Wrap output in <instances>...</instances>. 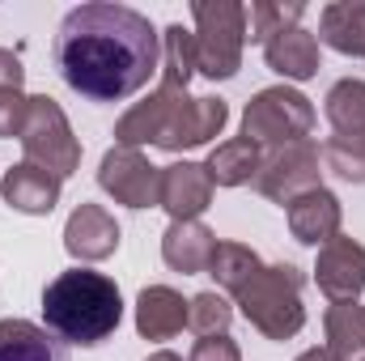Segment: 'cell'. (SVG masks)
Instances as JSON below:
<instances>
[{
	"label": "cell",
	"instance_id": "obj_31",
	"mask_svg": "<svg viewBox=\"0 0 365 361\" xmlns=\"http://www.w3.org/2000/svg\"><path fill=\"white\" fill-rule=\"evenodd\" d=\"M297 361H340V357H336L331 349H310V353H302Z\"/></svg>",
	"mask_w": 365,
	"mask_h": 361
},
{
	"label": "cell",
	"instance_id": "obj_18",
	"mask_svg": "<svg viewBox=\"0 0 365 361\" xmlns=\"http://www.w3.org/2000/svg\"><path fill=\"white\" fill-rule=\"evenodd\" d=\"M0 191H4V200L17 213H51L56 200H60V179L47 175V171H38V166H30V162H21V166H13L4 175Z\"/></svg>",
	"mask_w": 365,
	"mask_h": 361
},
{
	"label": "cell",
	"instance_id": "obj_26",
	"mask_svg": "<svg viewBox=\"0 0 365 361\" xmlns=\"http://www.w3.org/2000/svg\"><path fill=\"white\" fill-rule=\"evenodd\" d=\"M230 319H234V310H230V302H225L221 293H195V298L187 302V327H191L200 340H204V336H225Z\"/></svg>",
	"mask_w": 365,
	"mask_h": 361
},
{
	"label": "cell",
	"instance_id": "obj_4",
	"mask_svg": "<svg viewBox=\"0 0 365 361\" xmlns=\"http://www.w3.org/2000/svg\"><path fill=\"white\" fill-rule=\"evenodd\" d=\"M234 298H238L242 315L251 319V327H259L268 340H289L306 323V310H302V272L293 268V264L259 268Z\"/></svg>",
	"mask_w": 365,
	"mask_h": 361
},
{
	"label": "cell",
	"instance_id": "obj_6",
	"mask_svg": "<svg viewBox=\"0 0 365 361\" xmlns=\"http://www.w3.org/2000/svg\"><path fill=\"white\" fill-rule=\"evenodd\" d=\"M21 149H26V162L56 175V179H68L81 162V145L60 111L56 98H30V111H26V128H21Z\"/></svg>",
	"mask_w": 365,
	"mask_h": 361
},
{
	"label": "cell",
	"instance_id": "obj_7",
	"mask_svg": "<svg viewBox=\"0 0 365 361\" xmlns=\"http://www.w3.org/2000/svg\"><path fill=\"white\" fill-rule=\"evenodd\" d=\"M314 128V106L310 98L289 86H272V90H259L255 102L247 106L242 115V136L251 145H297L306 141Z\"/></svg>",
	"mask_w": 365,
	"mask_h": 361
},
{
	"label": "cell",
	"instance_id": "obj_33",
	"mask_svg": "<svg viewBox=\"0 0 365 361\" xmlns=\"http://www.w3.org/2000/svg\"><path fill=\"white\" fill-rule=\"evenodd\" d=\"M361 141H365V136H361Z\"/></svg>",
	"mask_w": 365,
	"mask_h": 361
},
{
	"label": "cell",
	"instance_id": "obj_29",
	"mask_svg": "<svg viewBox=\"0 0 365 361\" xmlns=\"http://www.w3.org/2000/svg\"><path fill=\"white\" fill-rule=\"evenodd\" d=\"M191 361H242V353H238V345L230 336H204L191 349Z\"/></svg>",
	"mask_w": 365,
	"mask_h": 361
},
{
	"label": "cell",
	"instance_id": "obj_8",
	"mask_svg": "<svg viewBox=\"0 0 365 361\" xmlns=\"http://www.w3.org/2000/svg\"><path fill=\"white\" fill-rule=\"evenodd\" d=\"M255 187L264 195H272L280 204L306 195L319 187V149L310 141H297V145H284L276 149L268 162H259V175H255Z\"/></svg>",
	"mask_w": 365,
	"mask_h": 361
},
{
	"label": "cell",
	"instance_id": "obj_2",
	"mask_svg": "<svg viewBox=\"0 0 365 361\" xmlns=\"http://www.w3.org/2000/svg\"><path fill=\"white\" fill-rule=\"evenodd\" d=\"M119 319H123V298L106 272L68 268L43 289V323L64 345L93 349L119 327Z\"/></svg>",
	"mask_w": 365,
	"mask_h": 361
},
{
	"label": "cell",
	"instance_id": "obj_5",
	"mask_svg": "<svg viewBox=\"0 0 365 361\" xmlns=\"http://www.w3.org/2000/svg\"><path fill=\"white\" fill-rule=\"evenodd\" d=\"M195 68L212 81H225L242 64V43H247V9L234 0H195Z\"/></svg>",
	"mask_w": 365,
	"mask_h": 361
},
{
	"label": "cell",
	"instance_id": "obj_9",
	"mask_svg": "<svg viewBox=\"0 0 365 361\" xmlns=\"http://www.w3.org/2000/svg\"><path fill=\"white\" fill-rule=\"evenodd\" d=\"M98 183L102 191H110L119 204L128 208H149L158 204V191H162V171L149 166L136 149H110L102 158V171H98Z\"/></svg>",
	"mask_w": 365,
	"mask_h": 361
},
{
	"label": "cell",
	"instance_id": "obj_30",
	"mask_svg": "<svg viewBox=\"0 0 365 361\" xmlns=\"http://www.w3.org/2000/svg\"><path fill=\"white\" fill-rule=\"evenodd\" d=\"M0 90H21V60L0 47Z\"/></svg>",
	"mask_w": 365,
	"mask_h": 361
},
{
	"label": "cell",
	"instance_id": "obj_27",
	"mask_svg": "<svg viewBox=\"0 0 365 361\" xmlns=\"http://www.w3.org/2000/svg\"><path fill=\"white\" fill-rule=\"evenodd\" d=\"M327 166L349 183H365V141L361 136H331L323 149Z\"/></svg>",
	"mask_w": 365,
	"mask_h": 361
},
{
	"label": "cell",
	"instance_id": "obj_3",
	"mask_svg": "<svg viewBox=\"0 0 365 361\" xmlns=\"http://www.w3.org/2000/svg\"><path fill=\"white\" fill-rule=\"evenodd\" d=\"M230 119V106L221 98H187V93L162 90L132 106L115 136L123 149H136V145H162V149H191V145H204L212 141Z\"/></svg>",
	"mask_w": 365,
	"mask_h": 361
},
{
	"label": "cell",
	"instance_id": "obj_21",
	"mask_svg": "<svg viewBox=\"0 0 365 361\" xmlns=\"http://www.w3.org/2000/svg\"><path fill=\"white\" fill-rule=\"evenodd\" d=\"M327 349L336 353L340 361H365V306L357 302H331L327 310Z\"/></svg>",
	"mask_w": 365,
	"mask_h": 361
},
{
	"label": "cell",
	"instance_id": "obj_15",
	"mask_svg": "<svg viewBox=\"0 0 365 361\" xmlns=\"http://www.w3.org/2000/svg\"><path fill=\"white\" fill-rule=\"evenodd\" d=\"M0 361H68V349L47 327L26 319H0Z\"/></svg>",
	"mask_w": 365,
	"mask_h": 361
},
{
	"label": "cell",
	"instance_id": "obj_17",
	"mask_svg": "<svg viewBox=\"0 0 365 361\" xmlns=\"http://www.w3.org/2000/svg\"><path fill=\"white\" fill-rule=\"evenodd\" d=\"M217 251V238L200 221H175L162 238V260L175 272H208V260Z\"/></svg>",
	"mask_w": 365,
	"mask_h": 361
},
{
	"label": "cell",
	"instance_id": "obj_1",
	"mask_svg": "<svg viewBox=\"0 0 365 361\" xmlns=\"http://www.w3.org/2000/svg\"><path fill=\"white\" fill-rule=\"evenodd\" d=\"M56 68L93 102H123L162 73V34L128 4H77L56 34Z\"/></svg>",
	"mask_w": 365,
	"mask_h": 361
},
{
	"label": "cell",
	"instance_id": "obj_24",
	"mask_svg": "<svg viewBox=\"0 0 365 361\" xmlns=\"http://www.w3.org/2000/svg\"><path fill=\"white\" fill-rule=\"evenodd\" d=\"M259 268H264V260H259L251 247H242V243H217V251H212V260H208V276H212L221 289H230V293H238Z\"/></svg>",
	"mask_w": 365,
	"mask_h": 361
},
{
	"label": "cell",
	"instance_id": "obj_28",
	"mask_svg": "<svg viewBox=\"0 0 365 361\" xmlns=\"http://www.w3.org/2000/svg\"><path fill=\"white\" fill-rule=\"evenodd\" d=\"M26 111H30V98H21V90H0V136H21Z\"/></svg>",
	"mask_w": 365,
	"mask_h": 361
},
{
	"label": "cell",
	"instance_id": "obj_12",
	"mask_svg": "<svg viewBox=\"0 0 365 361\" xmlns=\"http://www.w3.org/2000/svg\"><path fill=\"white\" fill-rule=\"evenodd\" d=\"M284 213H289L293 238L306 243V247H327L331 238H340V200L331 191H323V187L289 200Z\"/></svg>",
	"mask_w": 365,
	"mask_h": 361
},
{
	"label": "cell",
	"instance_id": "obj_25",
	"mask_svg": "<svg viewBox=\"0 0 365 361\" xmlns=\"http://www.w3.org/2000/svg\"><path fill=\"white\" fill-rule=\"evenodd\" d=\"M302 13H306V4L255 0V4L247 9V39H251V43H268V39H276L280 30L297 26V21H302Z\"/></svg>",
	"mask_w": 365,
	"mask_h": 361
},
{
	"label": "cell",
	"instance_id": "obj_19",
	"mask_svg": "<svg viewBox=\"0 0 365 361\" xmlns=\"http://www.w3.org/2000/svg\"><path fill=\"white\" fill-rule=\"evenodd\" d=\"M319 39L344 56H365V4H353V0L327 4L319 17Z\"/></svg>",
	"mask_w": 365,
	"mask_h": 361
},
{
	"label": "cell",
	"instance_id": "obj_10",
	"mask_svg": "<svg viewBox=\"0 0 365 361\" xmlns=\"http://www.w3.org/2000/svg\"><path fill=\"white\" fill-rule=\"evenodd\" d=\"M319 289L331 302H353L365 289V247H357L353 238H331L319 251Z\"/></svg>",
	"mask_w": 365,
	"mask_h": 361
},
{
	"label": "cell",
	"instance_id": "obj_32",
	"mask_svg": "<svg viewBox=\"0 0 365 361\" xmlns=\"http://www.w3.org/2000/svg\"><path fill=\"white\" fill-rule=\"evenodd\" d=\"M149 361H182V357H179V353H166V349H162V353H153Z\"/></svg>",
	"mask_w": 365,
	"mask_h": 361
},
{
	"label": "cell",
	"instance_id": "obj_23",
	"mask_svg": "<svg viewBox=\"0 0 365 361\" xmlns=\"http://www.w3.org/2000/svg\"><path fill=\"white\" fill-rule=\"evenodd\" d=\"M327 119L336 136H365V81H336L327 93Z\"/></svg>",
	"mask_w": 365,
	"mask_h": 361
},
{
	"label": "cell",
	"instance_id": "obj_20",
	"mask_svg": "<svg viewBox=\"0 0 365 361\" xmlns=\"http://www.w3.org/2000/svg\"><path fill=\"white\" fill-rule=\"evenodd\" d=\"M255 175H259V145H251L247 136L217 145L212 158H208V179L217 183V187L255 183Z\"/></svg>",
	"mask_w": 365,
	"mask_h": 361
},
{
	"label": "cell",
	"instance_id": "obj_16",
	"mask_svg": "<svg viewBox=\"0 0 365 361\" xmlns=\"http://www.w3.org/2000/svg\"><path fill=\"white\" fill-rule=\"evenodd\" d=\"M182 323H187V302L175 289H166V285L140 289V298H136V327H140V336L170 340V336L182 332Z\"/></svg>",
	"mask_w": 365,
	"mask_h": 361
},
{
	"label": "cell",
	"instance_id": "obj_11",
	"mask_svg": "<svg viewBox=\"0 0 365 361\" xmlns=\"http://www.w3.org/2000/svg\"><path fill=\"white\" fill-rule=\"evenodd\" d=\"M212 187L208 179V166H195V162H179V166H166L162 171V191H158V204L175 217V221H195L208 200H212Z\"/></svg>",
	"mask_w": 365,
	"mask_h": 361
},
{
	"label": "cell",
	"instance_id": "obj_22",
	"mask_svg": "<svg viewBox=\"0 0 365 361\" xmlns=\"http://www.w3.org/2000/svg\"><path fill=\"white\" fill-rule=\"evenodd\" d=\"M191 73H195V34L182 26H166V34H162V90L187 93Z\"/></svg>",
	"mask_w": 365,
	"mask_h": 361
},
{
	"label": "cell",
	"instance_id": "obj_14",
	"mask_svg": "<svg viewBox=\"0 0 365 361\" xmlns=\"http://www.w3.org/2000/svg\"><path fill=\"white\" fill-rule=\"evenodd\" d=\"M264 56H268V68L280 73L284 81H306L319 73V39L302 26H289L276 39H268Z\"/></svg>",
	"mask_w": 365,
	"mask_h": 361
},
{
	"label": "cell",
	"instance_id": "obj_13",
	"mask_svg": "<svg viewBox=\"0 0 365 361\" xmlns=\"http://www.w3.org/2000/svg\"><path fill=\"white\" fill-rule=\"evenodd\" d=\"M64 247H68V255H77V260H106L115 247H119V225H115V217L106 213V208H98V204H81L73 217H68V225H64Z\"/></svg>",
	"mask_w": 365,
	"mask_h": 361
}]
</instances>
